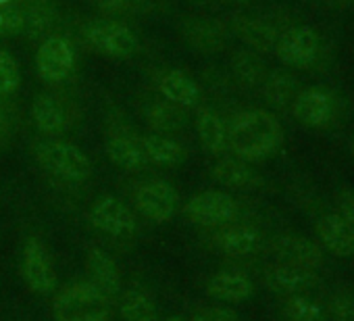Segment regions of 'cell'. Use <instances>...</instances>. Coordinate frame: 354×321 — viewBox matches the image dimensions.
I'll use <instances>...</instances> for the list:
<instances>
[{"label":"cell","instance_id":"ba28073f","mask_svg":"<svg viewBox=\"0 0 354 321\" xmlns=\"http://www.w3.org/2000/svg\"><path fill=\"white\" fill-rule=\"evenodd\" d=\"M186 217L201 228H223L236 221L240 213V205L236 199L221 190H205L194 194L186 207Z\"/></svg>","mask_w":354,"mask_h":321},{"label":"cell","instance_id":"f1b7e54d","mask_svg":"<svg viewBox=\"0 0 354 321\" xmlns=\"http://www.w3.org/2000/svg\"><path fill=\"white\" fill-rule=\"evenodd\" d=\"M24 9V34L30 40H40L53 36L57 26V7L53 0H26Z\"/></svg>","mask_w":354,"mask_h":321},{"label":"cell","instance_id":"8fae6325","mask_svg":"<svg viewBox=\"0 0 354 321\" xmlns=\"http://www.w3.org/2000/svg\"><path fill=\"white\" fill-rule=\"evenodd\" d=\"M21 273L28 288L36 294H53L57 288L55 261L40 238H30L24 246Z\"/></svg>","mask_w":354,"mask_h":321},{"label":"cell","instance_id":"44dd1931","mask_svg":"<svg viewBox=\"0 0 354 321\" xmlns=\"http://www.w3.org/2000/svg\"><path fill=\"white\" fill-rule=\"evenodd\" d=\"M194 127L207 152H211L213 156H223L225 152H230L227 121L215 109L198 107L196 117H194Z\"/></svg>","mask_w":354,"mask_h":321},{"label":"cell","instance_id":"e575fe53","mask_svg":"<svg viewBox=\"0 0 354 321\" xmlns=\"http://www.w3.org/2000/svg\"><path fill=\"white\" fill-rule=\"evenodd\" d=\"M190 321H240V317L232 306L215 304V306H205L196 311Z\"/></svg>","mask_w":354,"mask_h":321},{"label":"cell","instance_id":"6da1fadb","mask_svg":"<svg viewBox=\"0 0 354 321\" xmlns=\"http://www.w3.org/2000/svg\"><path fill=\"white\" fill-rule=\"evenodd\" d=\"M227 140L238 158L259 163L281 148L283 127L271 111L244 109L227 121Z\"/></svg>","mask_w":354,"mask_h":321},{"label":"cell","instance_id":"7a4b0ae2","mask_svg":"<svg viewBox=\"0 0 354 321\" xmlns=\"http://www.w3.org/2000/svg\"><path fill=\"white\" fill-rule=\"evenodd\" d=\"M38 165L48 172L50 176L69 182L82 184L88 182L92 176V160L90 156L75 144L59 138L40 140L34 148Z\"/></svg>","mask_w":354,"mask_h":321},{"label":"cell","instance_id":"52a82bcc","mask_svg":"<svg viewBox=\"0 0 354 321\" xmlns=\"http://www.w3.org/2000/svg\"><path fill=\"white\" fill-rule=\"evenodd\" d=\"M77 65V55L73 44L59 34L44 38L36 51V71L44 84L59 86L67 82Z\"/></svg>","mask_w":354,"mask_h":321},{"label":"cell","instance_id":"9a60e30c","mask_svg":"<svg viewBox=\"0 0 354 321\" xmlns=\"http://www.w3.org/2000/svg\"><path fill=\"white\" fill-rule=\"evenodd\" d=\"M263 282L275 294H283V296L306 294V292L317 288L319 273H317V269H308V267H298V265H290V263H275V265H269L265 269Z\"/></svg>","mask_w":354,"mask_h":321},{"label":"cell","instance_id":"e0dca14e","mask_svg":"<svg viewBox=\"0 0 354 321\" xmlns=\"http://www.w3.org/2000/svg\"><path fill=\"white\" fill-rule=\"evenodd\" d=\"M211 178L219 186L238 192H252L265 184V178L252 167V163L238 156H221L211 167Z\"/></svg>","mask_w":354,"mask_h":321},{"label":"cell","instance_id":"7c38bea8","mask_svg":"<svg viewBox=\"0 0 354 321\" xmlns=\"http://www.w3.org/2000/svg\"><path fill=\"white\" fill-rule=\"evenodd\" d=\"M184 42L201 55H217L225 51L232 32L227 24L213 17H188L180 24Z\"/></svg>","mask_w":354,"mask_h":321},{"label":"cell","instance_id":"4fadbf2b","mask_svg":"<svg viewBox=\"0 0 354 321\" xmlns=\"http://www.w3.org/2000/svg\"><path fill=\"white\" fill-rule=\"evenodd\" d=\"M269 250L277 259V263H290L308 269H321L325 265V250L321 248L319 242L306 236H298V234L277 236L269 244Z\"/></svg>","mask_w":354,"mask_h":321},{"label":"cell","instance_id":"3957f363","mask_svg":"<svg viewBox=\"0 0 354 321\" xmlns=\"http://www.w3.org/2000/svg\"><path fill=\"white\" fill-rule=\"evenodd\" d=\"M53 317L55 321H109L111 300L92 282H77L55 296Z\"/></svg>","mask_w":354,"mask_h":321},{"label":"cell","instance_id":"f35d334b","mask_svg":"<svg viewBox=\"0 0 354 321\" xmlns=\"http://www.w3.org/2000/svg\"><path fill=\"white\" fill-rule=\"evenodd\" d=\"M21 0H0V7H7V5H19Z\"/></svg>","mask_w":354,"mask_h":321},{"label":"cell","instance_id":"d6a6232c","mask_svg":"<svg viewBox=\"0 0 354 321\" xmlns=\"http://www.w3.org/2000/svg\"><path fill=\"white\" fill-rule=\"evenodd\" d=\"M327 313L333 321H354V290L339 288L327 300Z\"/></svg>","mask_w":354,"mask_h":321},{"label":"cell","instance_id":"484cf974","mask_svg":"<svg viewBox=\"0 0 354 321\" xmlns=\"http://www.w3.org/2000/svg\"><path fill=\"white\" fill-rule=\"evenodd\" d=\"M230 69H232V80L248 90L261 88V84L265 82V77L269 73V69L263 61V55H259L246 46L232 53Z\"/></svg>","mask_w":354,"mask_h":321},{"label":"cell","instance_id":"ac0fdd59","mask_svg":"<svg viewBox=\"0 0 354 321\" xmlns=\"http://www.w3.org/2000/svg\"><path fill=\"white\" fill-rule=\"evenodd\" d=\"M106 154L111 163L123 172L138 174L146 169L148 160L140 146V136L131 134L127 127H113L106 138Z\"/></svg>","mask_w":354,"mask_h":321},{"label":"cell","instance_id":"5bb4252c","mask_svg":"<svg viewBox=\"0 0 354 321\" xmlns=\"http://www.w3.org/2000/svg\"><path fill=\"white\" fill-rule=\"evenodd\" d=\"M227 28H230L232 36H236L246 48H250L259 55H267V53L275 51L279 30L269 19L238 13L230 19Z\"/></svg>","mask_w":354,"mask_h":321},{"label":"cell","instance_id":"83f0119b","mask_svg":"<svg viewBox=\"0 0 354 321\" xmlns=\"http://www.w3.org/2000/svg\"><path fill=\"white\" fill-rule=\"evenodd\" d=\"M146 125L150 127L152 134H175L182 131L188 125V111L177 107L169 100H154L146 107L144 111Z\"/></svg>","mask_w":354,"mask_h":321},{"label":"cell","instance_id":"ffe728a7","mask_svg":"<svg viewBox=\"0 0 354 321\" xmlns=\"http://www.w3.org/2000/svg\"><path fill=\"white\" fill-rule=\"evenodd\" d=\"M207 294L219 302L238 304V302H246L254 296V284L242 271L223 269V271L213 273L207 279Z\"/></svg>","mask_w":354,"mask_h":321},{"label":"cell","instance_id":"cb8c5ba5","mask_svg":"<svg viewBox=\"0 0 354 321\" xmlns=\"http://www.w3.org/2000/svg\"><path fill=\"white\" fill-rule=\"evenodd\" d=\"M86 267L90 273V282L109 298L115 300L121 294V271L115 259L102 248H90L86 257Z\"/></svg>","mask_w":354,"mask_h":321},{"label":"cell","instance_id":"30bf717a","mask_svg":"<svg viewBox=\"0 0 354 321\" xmlns=\"http://www.w3.org/2000/svg\"><path fill=\"white\" fill-rule=\"evenodd\" d=\"M90 223L111 238H131L138 230L133 211L113 194H104L92 203Z\"/></svg>","mask_w":354,"mask_h":321},{"label":"cell","instance_id":"f546056e","mask_svg":"<svg viewBox=\"0 0 354 321\" xmlns=\"http://www.w3.org/2000/svg\"><path fill=\"white\" fill-rule=\"evenodd\" d=\"M119 315L123 321H156L158 313L154 296L142 286L127 288L119 298Z\"/></svg>","mask_w":354,"mask_h":321},{"label":"cell","instance_id":"ab89813d","mask_svg":"<svg viewBox=\"0 0 354 321\" xmlns=\"http://www.w3.org/2000/svg\"><path fill=\"white\" fill-rule=\"evenodd\" d=\"M348 148H350V152H352V156H354V131H352V136H350V142H348Z\"/></svg>","mask_w":354,"mask_h":321},{"label":"cell","instance_id":"7402d4cb","mask_svg":"<svg viewBox=\"0 0 354 321\" xmlns=\"http://www.w3.org/2000/svg\"><path fill=\"white\" fill-rule=\"evenodd\" d=\"M32 119L36 123V127L46 134L48 138H57L61 134H65L71 125L69 113L65 109V104L53 96V94H38L32 102Z\"/></svg>","mask_w":354,"mask_h":321},{"label":"cell","instance_id":"d6986e66","mask_svg":"<svg viewBox=\"0 0 354 321\" xmlns=\"http://www.w3.org/2000/svg\"><path fill=\"white\" fill-rule=\"evenodd\" d=\"M156 88H158V94L177 104L182 107L186 111L190 109H198L201 107V100H203V90L198 86V82L188 75L186 71L182 69H167L160 73L158 82H156Z\"/></svg>","mask_w":354,"mask_h":321},{"label":"cell","instance_id":"5b68a950","mask_svg":"<svg viewBox=\"0 0 354 321\" xmlns=\"http://www.w3.org/2000/svg\"><path fill=\"white\" fill-rule=\"evenodd\" d=\"M323 51L321 34L310 26H290L279 32L275 57L288 69H310Z\"/></svg>","mask_w":354,"mask_h":321},{"label":"cell","instance_id":"4316f807","mask_svg":"<svg viewBox=\"0 0 354 321\" xmlns=\"http://www.w3.org/2000/svg\"><path fill=\"white\" fill-rule=\"evenodd\" d=\"M300 90V82L288 69L269 71L261 84V96L271 109H290Z\"/></svg>","mask_w":354,"mask_h":321},{"label":"cell","instance_id":"d590c367","mask_svg":"<svg viewBox=\"0 0 354 321\" xmlns=\"http://www.w3.org/2000/svg\"><path fill=\"white\" fill-rule=\"evenodd\" d=\"M335 207H337V213L354 228V188L342 186L335 192Z\"/></svg>","mask_w":354,"mask_h":321},{"label":"cell","instance_id":"60d3db41","mask_svg":"<svg viewBox=\"0 0 354 321\" xmlns=\"http://www.w3.org/2000/svg\"><path fill=\"white\" fill-rule=\"evenodd\" d=\"M190 3H194V5H209L211 0H190Z\"/></svg>","mask_w":354,"mask_h":321},{"label":"cell","instance_id":"277c9868","mask_svg":"<svg viewBox=\"0 0 354 321\" xmlns=\"http://www.w3.org/2000/svg\"><path fill=\"white\" fill-rule=\"evenodd\" d=\"M82 36L94 53L111 57V59L125 61V59L136 57L140 51L138 36L125 24L117 19H109V17L92 19L84 24Z\"/></svg>","mask_w":354,"mask_h":321},{"label":"cell","instance_id":"d4e9b609","mask_svg":"<svg viewBox=\"0 0 354 321\" xmlns=\"http://www.w3.org/2000/svg\"><path fill=\"white\" fill-rule=\"evenodd\" d=\"M140 146L148 163L156 167H180L188 156L186 148L180 142L165 134L150 131L146 136H140Z\"/></svg>","mask_w":354,"mask_h":321},{"label":"cell","instance_id":"b9f144b4","mask_svg":"<svg viewBox=\"0 0 354 321\" xmlns=\"http://www.w3.org/2000/svg\"><path fill=\"white\" fill-rule=\"evenodd\" d=\"M3 127H5V115H3V111H0V131H3Z\"/></svg>","mask_w":354,"mask_h":321},{"label":"cell","instance_id":"8992f818","mask_svg":"<svg viewBox=\"0 0 354 321\" xmlns=\"http://www.w3.org/2000/svg\"><path fill=\"white\" fill-rule=\"evenodd\" d=\"M337 109H339L337 94L329 86H323V84L302 88L290 107L294 119L308 129L329 127L337 115Z\"/></svg>","mask_w":354,"mask_h":321},{"label":"cell","instance_id":"74e56055","mask_svg":"<svg viewBox=\"0 0 354 321\" xmlns=\"http://www.w3.org/2000/svg\"><path fill=\"white\" fill-rule=\"evenodd\" d=\"M221 3L232 5V7H246V5H250V3H252V0H221Z\"/></svg>","mask_w":354,"mask_h":321},{"label":"cell","instance_id":"8d00e7d4","mask_svg":"<svg viewBox=\"0 0 354 321\" xmlns=\"http://www.w3.org/2000/svg\"><path fill=\"white\" fill-rule=\"evenodd\" d=\"M136 3H138V0H92V5H94L100 13L111 15V17L131 13L133 7H136Z\"/></svg>","mask_w":354,"mask_h":321},{"label":"cell","instance_id":"1f68e13d","mask_svg":"<svg viewBox=\"0 0 354 321\" xmlns=\"http://www.w3.org/2000/svg\"><path fill=\"white\" fill-rule=\"evenodd\" d=\"M21 86V71L15 57L7 51H0V96H11Z\"/></svg>","mask_w":354,"mask_h":321},{"label":"cell","instance_id":"603a6c76","mask_svg":"<svg viewBox=\"0 0 354 321\" xmlns=\"http://www.w3.org/2000/svg\"><path fill=\"white\" fill-rule=\"evenodd\" d=\"M215 248L227 257H248L263 246V234L252 226H223L213 238Z\"/></svg>","mask_w":354,"mask_h":321},{"label":"cell","instance_id":"836d02e7","mask_svg":"<svg viewBox=\"0 0 354 321\" xmlns=\"http://www.w3.org/2000/svg\"><path fill=\"white\" fill-rule=\"evenodd\" d=\"M24 34V9L21 5L0 7V36Z\"/></svg>","mask_w":354,"mask_h":321},{"label":"cell","instance_id":"2e32d148","mask_svg":"<svg viewBox=\"0 0 354 321\" xmlns=\"http://www.w3.org/2000/svg\"><path fill=\"white\" fill-rule=\"evenodd\" d=\"M315 234L323 250L339 259L354 257V228L337 213H323L315 223Z\"/></svg>","mask_w":354,"mask_h":321},{"label":"cell","instance_id":"4dcf8cb0","mask_svg":"<svg viewBox=\"0 0 354 321\" xmlns=\"http://www.w3.org/2000/svg\"><path fill=\"white\" fill-rule=\"evenodd\" d=\"M281 313L286 321H323L325 317V309L308 294L286 296Z\"/></svg>","mask_w":354,"mask_h":321},{"label":"cell","instance_id":"9c48e42d","mask_svg":"<svg viewBox=\"0 0 354 321\" xmlns=\"http://www.w3.org/2000/svg\"><path fill=\"white\" fill-rule=\"evenodd\" d=\"M136 211L152 223H167L180 211V194L165 180H148L133 192Z\"/></svg>","mask_w":354,"mask_h":321},{"label":"cell","instance_id":"7bdbcfd3","mask_svg":"<svg viewBox=\"0 0 354 321\" xmlns=\"http://www.w3.org/2000/svg\"><path fill=\"white\" fill-rule=\"evenodd\" d=\"M165 321H184L182 317H177V315H173V317H169V319H165Z\"/></svg>","mask_w":354,"mask_h":321}]
</instances>
